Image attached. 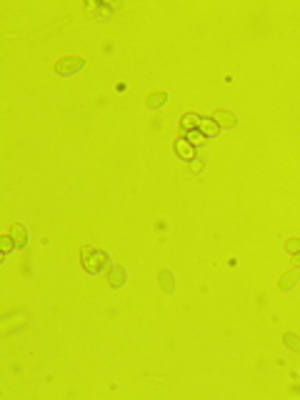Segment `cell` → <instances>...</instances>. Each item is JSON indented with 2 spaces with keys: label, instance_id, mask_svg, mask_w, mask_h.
Listing matches in <instances>:
<instances>
[{
  "label": "cell",
  "instance_id": "cell-1",
  "mask_svg": "<svg viewBox=\"0 0 300 400\" xmlns=\"http://www.w3.org/2000/svg\"><path fill=\"white\" fill-rule=\"evenodd\" d=\"M80 255H83V268H85L90 275H98V273L105 268V263H108V255H105V253H95L90 245H83Z\"/></svg>",
  "mask_w": 300,
  "mask_h": 400
},
{
  "label": "cell",
  "instance_id": "cell-2",
  "mask_svg": "<svg viewBox=\"0 0 300 400\" xmlns=\"http://www.w3.org/2000/svg\"><path fill=\"white\" fill-rule=\"evenodd\" d=\"M85 68V60L80 55H68V58H60L55 63V73L58 75H73V73H78Z\"/></svg>",
  "mask_w": 300,
  "mask_h": 400
},
{
  "label": "cell",
  "instance_id": "cell-3",
  "mask_svg": "<svg viewBox=\"0 0 300 400\" xmlns=\"http://www.w3.org/2000/svg\"><path fill=\"white\" fill-rule=\"evenodd\" d=\"M213 120H215L220 128H235V125H238V118H235L230 110H215V113H213Z\"/></svg>",
  "mask_w": 300,
  "mask_h": 400
},
{
  "label": "cell",
  "instance_id": "cell-4",
  "mask_svg": "<svg viewBox=\"0 0 300 400\" xmlns=\"http://www.w3.org/2000/svg\"><path fill=\"white\" fill-rule=\"evenodd\" d=\"M198 130H200V135H205V138H215V135L220 133V125L215 123L213 118H200Z\"/></svg>",
  "mask_w": 300,
  "mask_h": 400
},
{
  "label": "cell",
  "instance_id": "cell-5",
  "mask_svg": "<svg viewBox=\"0 0 300 400\" xmlns=\"http://www.w3.org/2000/svg\"><path fill=\"white\" fill-rule=\"evenodd\" d=\"M298 280H300L298 270H288V273H283V275H280L278 285H280V290H290V288H295V285H298Z\"/></svg>",
  "mask_w": 300,
  "mask_h": 400
},
{
  "label": "cell",
  "instance_id": "cell-6",
  "mask_svg": "<svg viewBox=\"0 0 300 400\" xmlns=\"http://www.w3.org/2000/svg\"><path fill=\"white\" fill-rule=\"evenodd\" d=\"M108 283H110L112 288H120V285H125V270H123L120 265L110 268V273H108Z\"/></svg>",
  "mask_w": 300,
  "mask_h": 400
},
{
  "label": "cell",
  "instance_id": "cell-7",
  "mask_svg": "<svg viewBox=\"0 0 300 400\" xmlns=\"http://www.w3.org/2000/svg\"><path fill=\"white\" fill-rule=\"evenodd\" d=\"M158 280H160V288L165 290V293H173L175 290V280H173V273L170 270H160V275H158Z\"/></svg>",
  "mask_w": 300,
  "mask_h": 400
},
{
  "label": "cell",
  "instance_id": "cell-8",
  "mask_svg": "<svg viewBox=\"0 0 300 400\" xmlns=\"http://www.w3.org/2000/svg\"><path fill=\"white\" fill-rule=\"evenodd\" d=\"M10 238L15 240V245H25V243H28V233H25V228L18 225V223L10 228Z\"/></svg>",
  "mask_w": 300,
  "mask_h": 400
},
{
  "label": "cell",
  "instance_id": "cell-9",
  "mask_svg": "<svg viewBox=\"0 0 300 400\" xmlns=\"http://www.w3.org/2000/svg\"><path fill=\"white\" fill-rule=\"evenodd\" d=\"M165 100H168V95H165L163 90L148 95V105H150V108H160V105H165Z\"/></svg>",
  "mask_w": 300,
  "mask_h": 400
},
{
  "label": "cell",
  "instance_id": "cell-10",
  "mask_svg": "<svg viewBox=\"0 0 300 400\" xmlns=\"http://www.w3.org/2000/svg\"><path fill=\"white\" fill-rule=\"evenodd\" d=\"M283 343L290 348V350H295V353H300V338L295 335V333H285L283 335Z\"/></svg>",
  "mask_w": 300,
  "mask_h": 400
},
{
  "label": "cell",
  "instance_id": "cell-11",
  "mask_svg": "<svg viewBox=\"0 0 300 400\" xmlns=\"http://www.w3.org/2000/svg\"><path fill=\"white\" fill-rule=\"evenodd\" d=\"M285 250H288L290 255L300 253V238H290V240H285Z\"/></svg>",
  "mask_w": 300,
  "mask_h": 400
},
{
  "label": "cell",
  "instance_id": "cell-12",
  "mask_svg": "<svg viewBox=\"0 0 300 400\" xmlns=\"http://www.w3.org/2000/svg\"><path fill=\"white\" fill-rule=\"evenodd\" d=\"M175 150H178L180 155H185V158H193V150H190V145H185L183 140H178V143H175Z\"/></svg>",
  "mask_w": 300,
  "mask_h": 400
},
{
  "label": "cell",
  "instance_id": "cell-13",
  "mask_svg": "<svg viewBox=\"0 0 300 400\" xmlns=\"http://www.w3.org/2000/svg\"><path fill=\"white\" fill-rule=\"evenodd\" d=\"M183 120H185V128H193V125H198V123H200V118H198V115H193V113H188Z\"/></svg>",
  "mask_w": 300,
  "mask_h": 400
},
{
  "label": "cell",
  "instance_id": "cell-14",
  "mask_svg": "<svg viewBox=\"0 0 300 400\" xmlns=\"http://www.w3.org/2000/svg\"><path fill=\"white\" fill-rule=\"evenodd\" d=\"M0 240H3V253H10V250H13V245H15V240H13L10 235H3Z\"/></svg>",
  "mask_w": 300,
  "mask_h": 400
},
{
  "label": "cell",
  "instance_id": "cell-15",
  "mask_svg": "<svg viewBox=\"0 0 300 400\" xmlns=\"http://www.w3.org/2000/svg\"><path fill=\"white\" fill-rule=\"evenodd\" d=\"M188 140H190V143H203V138L198 133H190V135H188Z\"/></svg>",
  "mask_w": 300,
  "mask_h": 400
},
{
  "label": "cell",
  "instance_id": "cell-16",
  "mask_svg": "<svg viewBox=\"0 0 300 400\" xmlns=\"http://www.w3.org/2000/svg\"><path fill=\"white\" fill-rule=\"evenodd\" d=\"M293 258H295V260H293V263H295V265H298V268H300V253H295V255H293Z\"/></svg>",
  "mask_w": 300,
  "mask_h": 400
}]
</instances>
